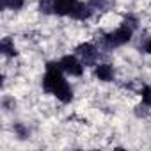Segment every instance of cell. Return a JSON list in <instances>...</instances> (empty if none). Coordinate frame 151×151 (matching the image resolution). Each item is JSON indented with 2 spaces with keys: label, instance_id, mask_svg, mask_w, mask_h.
I'll return each instance as SVG.
<instances>
[{
  "label": "cell",
  "instance_id": "cell-1",
  "mask_svg": "<svg viewBox=\"0 0 151 151\" xmlns=\"http://www.w3.org/2000/svg\"><path fill=\"white\" fill-rule=\"evenodd\" d=\"M60 71H62L60 62H48L46 75H45V78H43V87H45V91H48L53 96H57L60 101L68 103V101H71L73 93H71V87L64 80Z\"/></svg>",
  "mask_w": 151,
  "mask_h": 151
},
{
  "label": "cell",
  "instance_id": "cell-2",
  "mask_svg": "<svg viewBox=\"0 0 151 151\" xmlns=\"http://www.w3.org/2000/svg\"><path fill=\"white\" fill-rule=\"evenodd\" d=\"M91 6H86L78 0H53V13L60 16H71L77 20H86L91 16Z\"/></svg>",
  "mask_w": 151,
  "mask_h": 151
},
{
  "label": "cell",
  "instance_id": "cell-3",
  "mask_svg": "<svg viewBox=\"0 0 151 151\" xmlns=\"http://www.w3.org/2000/svg\"><path fill=\"white\" fill-rule=\"evenodd\" d=\"M130 39H132V27H128V23L121 25L117 30H114V32H110V34H107V36L103 37V41H105V45H107L109 48L121 46V45L128 43Z\"/></svg>",
  "mask_w": 151,
  "mask_h": 151
},
{
  "label": "cell",
  "instance_id": "cell-4",
  "mask_svg": "<svg viewBox=\"0 0 151 151\" xmlns=\"http://www.w3.org/2000/svg\"><path fill=\"white\" fill-rule=\"evenodd\" d=\"M60 66H62V71L73 75V77H80V75L84 73V66L75 59L73 55H66L60 59Z\"/></svg>",
  "mask_w": 151,
  "mask_h": 151
},
{
  "label": "cell",
  "instance_id": "cell-5",
  "mask_svg": "<svg viewBox=\"0 0 151 151\" xmlns=\"http://www.w3.org/2000/svg\"><path fill=\"white\" fill-rule=\"evenodd\" d=\"M77 52H78V55H82L84 57V62L86 64H93L94 60H96V48L93 46V45H89V43H86V45H80L78 48H77Z\"/></svg>",
  "mask_w": 151,
  "mask_h": 151
},
{
  "label": "cell",
  "instance_id": "cell-6",
  "mask_svg": "<svg viewBox=\"0 0 151 151\" xmlns=\"http://www.w3.org/2000/svg\"><path fill=\"white\" fill-rule=\"evenodd\" d=\"M96 77L100 80H103V82H110L112 77H114V71H112V68L109 64H100L96 68Z\"/></svg>",
  "mask_w": 151,
  "mask_h": 151
},
{
  "label": "cell",
  "instance_id": "cell-7",
  "mask_svg": "<svg viewBox=\"0 0 151 151\" xmlns=\"http://www.w3.org/2000/svg\"><path fill=\"white\" fill-rule=\"evenodd\" d=\"M0 48H2V52H4L6 55H9V57L16 55V50H14V46H13V41H11L9 37H6L2 43H0Z\"/></svg>",
  "mask_w": 151,
  "mask_h": 151
},
{
  "label": "cell",
  "instance_id": "cell-8",
  "mask_svg": "<svg viewBox=\"0 0 151 151\" xmlns=\"http://www.w3.org/2000/svg\"><path fill=\"white\" fill-rule=\"evenodd\" d=\"M2 6L7 7V9L16 11V9H20L23 6V0H2Z\"/></svg>",
  "mask_w": 151,
  "mask_h": 151
},
{
  "label": "cell",
  "instance_id": "cell-9",
  "mask_svg": "<svg viewBox=\"0 0 151 151\" xmlns=\"http://www.w3.org/2000/svg\"><path fill=\"white\" fill-rule=\"evenodd\" d=\"M39 9L43 13H46V14L53 13V0H41V2H39Z\"/></svg>",
  "mask_w": 151,
  "mask_h": 151
},
{
  "label": "cell",
  "instance_id": "cell-10",
  "mask_svg": "<svg viewBox=\"0 0 151 151\" xmlns=\"http://www.w3.org/2000/svg\"><path fill=\"white\" fill-rule=\"evenodd\" d=\"M109 4H110L109 0H91V2H89V6L93 9H107Z\"/></svg>",
  "mask_w": 151,
  "mask_h": 151
},
{
  "label": "cell",
  "instance_id": "cell-11",
  "mask_svg": "<svg viewBox=\"0 0 151 151\" xmlns=\"http://www.w3.org/2000/svg\"><path fill=\"white\" fill-rule=\"evenodd\" d=\"M144 101H146L147 105H151V89H146V91H144Z\"/></svg>",
  "mask_w": 151,
  "mask_h": 151
},
{
  "label": "cell",
  "instance_id": "cell-12",
  "mask_svg": "<svg viewBox=\"0 0 151 151\" xmlns=\"http://www.w3.org/2000/svg\"><path fill=\"white\" fill-rule=\"evenodd\" d=\"M144 48H146V52H147V53H151V39L146 43V46H144Z\"/></svg>",
  "mask_w": 151,
  "mask_h": 151
}]
</instances>
